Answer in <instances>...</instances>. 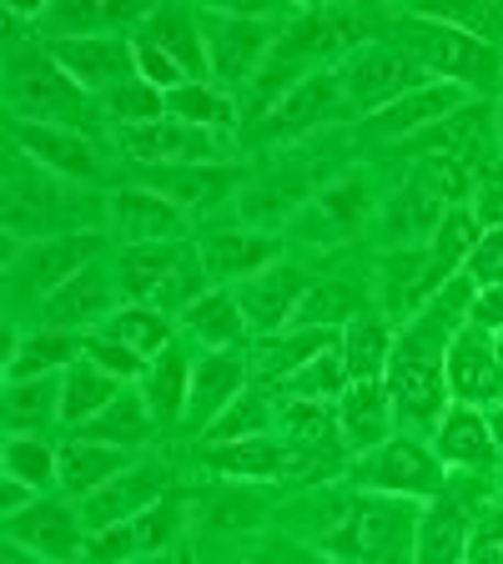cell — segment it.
<instances>
[{
    "label": "cell",
    "instance_id": "1",
    "mask_svg": "<svg viewBox=\"0 0 503 564\" xmlns=\"http://www.w3.org/2000/svg\"><path fill=\"white\" fill-rule=\"evenodd\" d=\"M469 307H473V282L453 278L418 317H408L398 328L383 383L398 423H408L418 434H438L444 413L453 409V399H448V338L469 323Z\"/></svg>",
    "mask_w": 503,
    "mask_h": 564
},
{
    "label": "cell",
    "instance_id": "2",
    "mask_svg": "<svg viewBox=\"0 0 503 564\" xmlns=\"http://www.w3.org/2000/svg\"><path fill=\"white\" fill-rule=\"evenodd\" d=\"M423 505L368 489H332L317 505L313 544L332 564H413Z\"/></svg>",
    "mask_w": 503,
    "mask_h": 564
},
{
    "label": "cell",
    "instance_id": "3",
    "mask_svg": "<svg viewBox=\"0 0 503 564\" xmlns=\"http://www.w3.org/2000/svg\"><path fill=\"white\" fill-rule=\"evenodd\" d=\"M96 202L76 182L31 166L25 156H11L6 172V242H46L70 232H101L96 227Z\"/></svg>",
    "mask_w": 503,
    "mask_h": 564
},
{
    "label": "cell",
    "instance_id": "4",
    "mask_svg": "<svg viewBox=\"0 0 503 564\" xmlns=\"http://www.w3.org/2000/svg\"><path fill=\"white\" fill-rule=\"evenodd\" d=\"M393 46L423 66L428 82H448L463 91H493L503 82V51L479 41V35L458 31V25L428 21L418 11L393 15Z\"/></svg>",
    "mask_w": 503,
    "mask_h": 564
},
{
    "label": "cell",
    "instance_id": "5",
    "mask_svg": "<svg viewBox=\"0 0 503 564\" xmlns=\"http://www.w3.org/2000/svg\"><path fill=\"white\" fill-rule=\"evenodd\" d=\"M6 106H11L15 121L66 127V131H86V137H91V121H96L91 96L46 56L41 41L11 46V56H6Z\"/></svg>",
    "mask_w": 503,
    "mask_h": 564
},
{
    "label": "cell",
    "instance_id": "6",
    "mask_svg": "<svg viewBox=\"0 0 503 564\" xmlns=\"http://www.w3.org/2000/svg\"><path fill=\"white\" fill-rule=\"evenodd\" d=\"M117 282L127 303H146L166 317H182L201 293L211 288L201 252L187 242H146V247H121Z\"/></svg>",
    "mask_w": 503,
    "mask_h": 564
},
{
    "label": "cell",
    "instance_id": "7",
    "mask_svg": "<svg viewBox=\"0 0 503 564\" xmlns=\"http://www.w3.org/2000/svg\"><path fill=\"white\" fill-rule=\"evenodd\" d=\"M348 474H352V484H358V489L387 494V499H413V505H434L438 494L448 489L444 458H438L428 444L408 438V434H393L383 448H373V454H363V458H352Z\"/></svg>",
    "mask_w": 503,
    "mask_h": 564
},
{
    "label": "cell",
    "instance_id": "8",
    "mask_svg": "<svg viewBox=\"0 0 503 564\" xmlns=\"http://www.w3.org/2000/svg\"><path fill=\"white\" fill-rule=\"evenodd\" d=\"M101 252H106V232H70V237H46V242H6V278H11L15 297L31 293L46 303L76 272L101 262Z\"/></svg>",
    "mask_w": 503,
    "mask_h": 564
},
{
    "label": "cell",
    "instance_id": "9",
    "mask_svg": "<svg viewBox=\"0 0 503 564\" xmlns=\"http://www.w3.org/2000/svg\"><path fill=\"white\" fill-rule=\"evenodd\" d=\"M201 41H207V66H211V86H252V76L262 70L277 25L258 21V15H237L222 6H201Z\"/></svg>",
    "mask_w": 503,
    "mask_h": 564
},
{
    "label": "cell",
    "instance_id": "10",
    "mask_svg": "<svg viewBox=\"0 0 503 564\" xmlns=\"http://www.w3.org/2000/svg\"><path fill=\"white\" fill-rule=\"evenodd\" d=\"M423 86H428L423 66L413 56H403L398 46H368L342 66V101L352 111H363L368 121L378 111H387L393 101H403V96L423 91Z\"/></svg>",
    "mask_w": 503,
    "mask_h": 564
},
{
    "label": "cell",
    "instance_id": "11",
    "mask_svg": "<svg viewBox=\"0 0 503 564\" xmlns=\"http://www.w3.org/2000/svg\"><path fill=\"white\" fill-rule=\"evenodd\" d=\"M41 46L91 101H106L111 91L136 82L131 35H76V41H41Z\"/></svg>",
    "mask_w": 503,
    "mask_h": 564
},
{
    "label": "cell",
    "instance_id": "12",
    "mask_svg": "<svg viewBox=\"0 0 503 564\" xmlns=\"http://www.w3.org/2000/svg\"><path fill=\"white\" fill-rule=\"evenodd\" d=\"M448 399L463 409H499L503 403V338L489 328H463L448 338Z\"/></svg>",
    "mask_w": 503,
    "mask_h": 564
},
{
    "label": "cell",
    "instance_id": "13",
    "mask_svg": "<svg viewBox=\"0 0 503 564\" xmlns=\"http://www.w3.org/2000/svg\"><path fill=\"white\" fill-rule=\"evenodd\" d=\"M121 152L141 166H222L232 141L222 131H201L176 117H162L152 127H121Z\"/></svg>",
    "mask_w": 503,
    "mask_h": 564
},
{
    "label": "cell",
    "instance_id": "14",
    "mask_svg": "<svg viewBox=\"0 0 503 564\" xmlns=\"http://www.w3.org/2000/svg\"><path fill=\"white\" fill-rule=\"evenodd\" d=\"M11 147L15 156H25L31 166L61 176V182H76V187H91L101 176V152L86 131H66V127H41V121H15L11 117Z\"/></svg>",
    "mask_w": 503,
    "mask_h": 564
},
{
    "label": "cell",
    "instance_id": "15",
    "mask_svg": "<svg viewBox=\"0 0 503 564\" xmlns=\"http://www.w3.org/2000/svg\"><path fill=\"white\" fill-rule=\"evenodd\" d=\"M6 540H21L51 564H81L91 534L76 499H35L21 514H6Z\"/></svg>",
    "mask_w": 503,
    "mask_h": 564
},
{
    "label": "cell",
    "instance_id": "16",
    "mask_svg": "<svg viewBox=\"0 0 503 564\" xmlns=\"http://www.w3.org/2000/svg\"><path fill=\"white\" fill-rule=\"evenodd\" d=\"M307 293H313V278H307L303 268H293V262H277V268H267V272H258V278H247L232 288L252 338H272V333L293 328L297 307H303Z\"/></svg>",
    "mask_w": 503,
    "mask_h": 564
},
{
    "label": "cell",
    "instance_id": "17",
    "mask_svg": "<svg viewBox=\"0 0 503 564\" xmlns=\"http://www.w3.org/2000/svg\"><path fill=\"white\" fill-rule=\"evenodd\" d=\"M166 494H172V474H166V464H131V469H121L117 479L101 484L96 494L76 499V505H81L86 534H101V529L131 524L136 514H146L152 505H162Z\"/></svg>",
    "mask_w": 503,
    "mask_h": 564
},
{
    "label": "cell",
    "instance_id": "18",
    "mask_svg": "<svg viewBox=\"0 0 503 564\" xmlns=\"http://www.w3.org/2000/svg\"><path fill=\"white\" fill-rule=\"evenodd\" d=\"M252 388V364H247V348L242 352H201L192 364V393H187V429L192 438H201L211 423L222 419L237 399Z\"/></svg>",
    "mask_w": 503,
    "mask_h": 564
},
{
    "label": "cell",
    "instance_id": "19",
    "mask_svg": "<svg viewBox=\"0 0 503 564\" xmlns=\"http://www.w3.org/2000/svg\"><path fill=\"white\" fill-rule=\"evenodd\" d=\"M117 297H121V282L117 272L106 262H91L86 272L56 288V293L41 303V328H61V333H96L106 317L117 313Z\"/></svg>",
    "mask_w": 503,
    "mask_h": 564
},
{
    "label": "cell",
    "instance_id": "20",
    "mask_svg": "<svg viewBox=\"0 0 503 564\" xmlns=\"http://www.w3.org/2000/svg\"><path fill=\"white\" fill-rule=\"evenodd\" d=\"M152 15V6L136 0H56L41 6L31 21L35 41H76V35H127Z\"/></svg>",
    "mask_w": 503,
    "mask_h": 564
},
{
    "label": "cell",
    "instance_id": "21",
    "mask_svg": "<svg viewBox=\"0 0 503 564\" xmlns=\"http://www.w3.org/2000/svg\"><path fill=\"white\" fill-rule=\"evenodd\" d=\"M106 217H111V227H117V237L127 247L182 242V237H187V227H192L187 212L176 207V202H166L162 192L141 187V182L111 192V197H106Z\"/></svg>",
    "mask_w": 503,
    "mask_h": 564
},
{
    "label": "cell",
    "instance_id": "22",
    "mask_svg": "<svg viewBox=\"0 0 503 564\" xmlns=\"http://www.w3.org/2000/svg\"><path fill=\"white\" fill-rule=\"evenodd\" d=\"M277 232H262V227H227V232H211L197 247L201 268H207L211 288H237V282L258 278V272L277 268Z\"/></svg>",
    "mask_w": 503,
    "mask_h": 564
},
{
    "label": "cell",
    "instance_id": "23",
    "mask_svg": "<svg viewBox=\"0 0 503 564\" xmlns=\"http://www.w3.org/2000/svg\"><path fill=\"white\" fill-rule=\"evenodd\" d=\"M342 333L338 328H287V333H272V338H252L247 343V364H252V383L272 388L277 393L282 383L293 373H303L313 364L317 352L338 348Z\"/></svg>",
    "mask_w": 503,
    "mask_h": 564
},
{
    "label": "cell",
    "instance_id": "24",
    "mask_svg": "<svg viewBox=\"0 0 503 564\" xmlns=\"http://www.w3.org/2000/svg\"><path fill=\"white\" fill-rule=\"evenodd\" d=\"M393 399H387V383L383 378H363V383H348V393L338 399V438L352 458L373 454L393 438Z\"/></svg>",
    "mask_w": 503,
    "mask_h": 564
},
{
    "label": "cell",
    "instance_id": "25",
    "mask_svg": "<svg viewBox=\"0 0 503 564\" xmlns=\"http://www.w3.org/2000/svg\"><path fill=\"white\" fill-rule=\"evenodd\" d=\"M434 454L444 458L448 474H493V464L503 458V448L489 429V413L453 403V409L444 413V423H438V434H434Z\"/></svg>",
    "mask_w": 503,
    "mask_h": 564
},
{
    "label": "cell",
    "instance_id": "26",
    "mask_svg": "<svg viewBox=\"0 0 503 564\" xmlns=\"http://www.w3.org/2000/svg\"><path fill=\"white\" fill-rule=\"evenodd\" d=\"M338 101H342V70H332V66L317 70V76H307L297 91H287L267 117L258 121L262 141H287V137H303V131L322 127V121L338 111Z\"/></svg>",
    "mask_w": 503,
    "mask_h": 564
},
{
    "label": "cell",
    "instance_id": "27",
    "mask_svg": "<svg viewBox=\"0 0 503 564\" xmlns=\"http://www.w3.org/2000/svg\"><path fill=\"white\" fill-rule=\"evenodd\" d=\"M473 509H463L453 494H438L434 505H423L418 540H413V564H463L473 540Z\"/></svg>",
    "mask_w": 503,
    "mask_h": 564
},
{
    "label": "cell",
    "instance_id": "28",
    "mask_svg": "<svg viewBox=\"0 0 503 564\" xmlns=\"http://www.w3.org/2000/svg\"><path fill=\"white\" fill-rule=\"evenodd\" d=\"M86 333H61V328H31L11 338L6 348V383H31V378H61L70 364H81Z\"/></svg>",
    "mask_w": 503,
    "mask_h": 564
},
{
    "label": "cell",
    "instance_id": "29",
    "mask_svg": "<svg viewBox=\"0 0 503 564\" xmlns=\"http://www.w3.org/2000/svg\"><path fill=\"white\" fill-rule=\"evenodd\" d=\"M458 106H469V91L463 86H448V82H428L423 91L403 96V101H393L387 111H378L368 127L378 131V137H393L403 147V141H413L418 131L438 127L444 117H453Z\"/></svg>",
    "mask_w": 503,
    "mask_h": 564
},
{
    "label": "cell",
    "instance_id": "30",
    "mask_svg": "<svg viewBox=\"0 0 503 564\" xmlns=\"http://www.w3.org/2000/svg\"><path fill=\"white\" fill-rule=\"evenodd\" d=\"M176 323H182V328L201 343V352H242L247 343H252L247 317H242V307H237L232 288H207V293H201L187 313L176 317Z\"/></svg>",
    "mask_w": 503,
    "mask_h": 564
},
{
    "label": "cell",
    "instance_id": "31",
    "mask_svg": "<svg viewBox=\"0 0 503 564\" xmlns=\"http://www.w3.org/2000/svg\"><path fill=\"white\" fill-rule=\"evenodd\" d=\"M141 35H152L156 46L187 70L192 82H211L207 66V41H201V15L187 11V6H152V15L136 25Z\"/></svg>",
    "mask_w": 503,
    "mask_h": 564
},
{
    "label": "cell",
    "instance_id": "32",
    "mask_svg": "<svg viewBox=\"0 0 503 564\" xmlns=\"http://www.w3.org/2000/svg\"><path fill=\"white\" fill-rule=\"evenodd\" d=\"M136 388H141V399H146V409H152L156 429H182V419H187V393H192V358L172 343L162 358L146 364Z\"/></svg>",
    "mask_w": 503,
    "mask_h": 564
},
{
    "label": "cell",
    "instance_id": "33",
    "mask_svg": "<svg viewBox=\"0 0 503 564\" xmlns=\"http://www.w3.org/2000/svg\"><path fill=\"white\" fill-rule=\"evenodd\" d=\"M444 217H448L444 202H438L434 192L423 187L418 176H408L398 197L387 202V212H383V232H387V242H393V252H403V247H428Z\"/></svg>",
    "mask_w": 503,
    "mask_h": 564
},
{
    "label": "cell",
    "instance_id": "34",
    "mask_svg": "<svg viewBox=\"0 0 503 564\" xmlns=\"http://www.w3.org/2000/svg\"><path fill=\"white\" fill-rule=\"evenodd\" d=\"M393 343H398V333H393V317L383 307H368V313L352 317L348 328H342V364H348L352 383L383 378L387 358H393Z\"/></svg>",
    "mask_w": 503,
    "mask_h": 564
},
{
    "label": "cell",
    "instance_id": "35",
    "mask_svg": "<svg viewBox=\"0 0 503 564\" xmlns=\"http://www.w3.org/2000/svg\"><path fill=\"white\" fill-rule=\"evenodd\" d=\"M121 469H131V448H111V444H91V438H76L61 444V489L70 499H86L101 484H111Z\"/></svg>",
    "mask_w": 503,
    "mask_h": 564
},
{
    "label": "cell",
    "instance_id": "36",
    "mask_svg": "<svg viewBox=\"0 0 503 564\" xmlns=\"http://www.w3.org/2000/svg\"><path fill=\"white\" fill-rule=\"evenodd\" d=\"M156 434V419L141 399V388H121L117 399L106 403L91 423L76 429V438H91V444H111V448H136Z\"/></svg>",
    "mask_w": 503,
    "mask_h": 564
},
{
    "label": "cell",
    "instance_id": "37",
    "mask_svg": "<svg viewBox=\"0 0 503 564\" xmlns=\"http://www.w3.org/2000/svg\"><path fill=\"white\" fill-rule=\"evenodd\" d=\"M127 383H117L111 373H101V368L91 364V358H81V364H70L66 373H61V423H66L70 434L81 429V423H91L96 413L106 409V403L117 399Z\"/></svg>",
    "mask_w": 503,
    "mask_h": 564
},
{
    "label": "cell",
    "instance_id": "38",
    "mask_svg": "<svg viewBox=\"0 0 503 564\" xmlns=\"http://www.w3.org/2000/svg\"><path fill=\"white\" fill-rule=\"evenodd\" d=\"M141 187L162 192L182 212H197L232 187V172L227 166H152V172L141 176Z\"/></svg>",
    "mask_w": 503,
    "mask_h": 564
},
{
    "label": "cell",
    "instance_id": "39",
    "mask_svg": "<svg viewBox=\"0 0 503 564\" xmlns=\"http://www.w3.org/2000/svg\"><path fill=\"white\" fill-rule=\"evenodd\" d=\"M96 333L127 343L131 352H141V358H146V364H152V358H162V352L176 343V323L166 313H156V307H146V303H121Z\"/></svg>",
    "mask_w": 503,
    "mask_h": 564
},
{
    "label": "cell",
    "instance_id": "40",
    "mask_svg": "<svg viewBox=\"0 0 503 564\" xmlns=\"http://www.w3.org/2000/svg\"><path fill=\"white\" fill-rule=\"evenodd\" d=\"M166 117L227 137V127H237V96L211 82H187V86H176V91H166Z\"/></svg>",
    "mask_w": 503,
    "mask_h": 564
},
{
    "label": "cell",
    "instance_id": "41",
    "mask_svg": "<svg viewBox=\"0 0 503 564\" xmlns=\"http://www.w3.org/2000/svg\"><path fill=\"white\" fill-rule=\"evenodd\" d=\"M277 438L293 448H332L338 438V403H307V399H277Z\"/></svg>",
    "mask_w": 503,
    "mask_h": 564
},
{
    "label": "cell",
    "instance_id": "42",
    "mask_svg": "<svg viewBox=\"0 0 503 564\" xmlns=\"http://www.w3.org/2000/svg\"><path fill=\"white\" fill-rule=\"evenodd\" d=\"M272 423H277V393L252 383L242 399H237L232 409L197 438V444H237V438H258V434H272Z\"/></svg>",
    "mask_w": 503,
    "mask_h": 564
},
{
    "label": "cell",
    "instance_id": "43",
    "mask_svg": "<svg viewBox=\"0 0 503 564\" xmlns=\"http://www.w3.org/2000/svg\"><path fill=\"white\" fill-rule=\"evenodd\" d=\"M46 423H61V378L6 383V429L11 434H41Z\"/></svg>",
    "mask_w": 503,
    "mask_h": 564
},
{
    "label": "cell",
    "instance_id": "44",
    "mask_svg": "<svg viewBox=\"0 0 503 564\" xmlns=\"http://www.w3.org/2000/svg\"><path fill=\"white\" fill-rule=\"evenodd\" d=\"M0 469H6V479H21L41 494V489H51V484H61V448L46 444L41 434H6Z\"/></svg>",
    "mask_w": 503,
    "mask_h": 564
},
{
    "label": "cell",
    "instance_id": "45",
    "mask_svg": "<svg viewBox=\"0 0 503 564\" xmlns=\"http://www.w3.org/2000/svg\"><path fill=\"white\" fill-rule=\"evenodd\" d=\"M352 373L348 364H342V343L328 352H317L313 364L303 368V373H293L287 383L277 388V399H307V403H338L342 393H348Z\"/></svg>",
    "mask_w": 503,
    "mask_h": 564
},
{
    "label": "cell",
    "instance_id": "46",
    "mask_svg": "<svg viewBox=\"0 0 503 564\" xmlns=\"http://www.w3.org/2000/svg\"><path fill=\"white\" fill-rule=\"evenodd\" d=\"M358 313H368V303L352 293L348 282H313V293L303 297L293 328H348Z\"/></svg>",
    "mask_w": 503,
    "mask_h": 564
},
{
    "label": "cell",
    "instance_id": "47",
    "mask_svg": "<svg viewBox=\"0 0 503 564\" xmlns=\"http://www.w3.org/2000/svg\"><path fill=\"white\" fill-rule=\"evenodd\" d=\"M408 11L428 15V21H444V25H458V31L479 35L489 46L503 51V6L499 0H483V6H458V0H444V6H408Z\"/></svg>",
    "mask_w": 503,
    "mask_h": 564
},
{
    "label": "cell",
    "instance_id": "48",
    "mask_svg": "<svg viewBox=\"0 0 503 564\" xmlns=\"http://www.w3.org/2000/svg\"><path fill=\"white\" fill-rule=\"evenodd\" d=\"M106 117L117 121V127H152V121L166 117V91H156V86H146L136 76L131 86H121V91L106 96Z\"/></svg>",
    "mask_w": 503,
    "mask_h": 564
},
{
    "label": "cell",
    "instance_id": "49",
    "mask_svg": "<svg viewBox=\"0 0 503 564\" xmlns=\"http://www.w3.org/2000/svg\"><path fill=\"white\" fill-rule=\"evenodd\" d=\"M317 212L328 217L338 232H352V227H363L368 223V187L358 182V176H338L332 187H322L317 192Z\"/></svg>",
    "mask_w": 503,
    "mask_h": 564
},
{
    "label": "cell",
    "instance_id": "50",
    "mask_svg": "<svg viewBox=\"0 0 503 564\" xmlns=\"http://www.w3.org/2000/svg\"><path fill=\"white\" fill-rule=\"evenodd\" d=\"M81 358H91L101 373H111L117 383H127V388H136L141 373H146V358H141V352H131L127 343L106 338V333H86V352H81Z\"/></svg>",
    "mask_w": 503,
    "mask_h": 564
},
{
    "label": "cell",
    "instance_id": "51",
    "mask_svg": "<svg viewBox=\"0 0 503 564\" xmlns=\"http://www.w3.org/2000/svg\"><path fill=\"white\" fill-rule=\"evenodd\" d=\"M131 51H136V76H141L146 86H156V91H176V86H187V82H192L187 70L176 66V61L166 56L162 46H156L152 35H141V31H136V35H131Z\"/></svg>",
    "mask_w": 503,
    "mask_h": 564
},
{
    "label": "cell",
    "instance_id": "52",
    "mask_svg": "<svg viewBox=\"0 0 503 564\" xmlns=\"http://www.w3.org/2000/svg\"><path fill=\"white\" fill-rule=\"evenodd\" d=\"M463 278H469L473 288H503V227H489V232L479 237Z\"/></svg>",
    "mask_w": 503,
    "mask_h": 564
},
{
    "label": "cell",
    "instance_id": "53",
    "mask_svg": "<svg viewBox=\"0 0 503 564\" xmlns=\"http://www.w3.org/2000/svg\"><path fill=\"white\" fill-rule=\"evenodd\" d=\"M463 564H503V499L489 514L473 519V540H469V560Z\"/></svg>",
    "mask_w": 503,
    "mask_h": 564
},
{
    "label": "cell",
    "instance_id": "54",
    "mask_svg": "<svg viewBox=\"0 0 503 564\" xmlns=\"http://www.w3.org/2000/svg\"><path fill=\"white\" fill-rule=\"evenodd\" d=\"M247 564H332V560L317 544L307 550V544H293V540H272L258 554H247Z\"/></svg>",
    "mask_w": 503,
    "mask_h": 564
},
{
    "label": "cell",
    "instance_id": "55",
    "mask_svg": "<svg viewBox=\"0 0 503 564\" xmlns=\"http://www.w3.org/2000/svg\"><path fill=\"white\" fill-rule=\"evenodd\" d=\"M469 323H473V328H489V333H499V338H503V288H479V293H473Z\"/></svg>",
    "mask_w": 503,
    "mask_h": 564
},
{
    "label": "cell",
    "instance_id": "56",
    "mask_svg": "<svg viewBox=\"0 0 503 564\" xmlns=\"http://www.w3.org/2000/svg\"><path fill=\"white\" fill-rule=\"evenodd\" d=\"M41 494L31 489V484H21V479H0V509L6 514H21V509H31Z\"/></svg>",
    "mask_w": 503,
    "mask_h": 564
},
{
    "label": "cell",
    "instance_id": "57",
    "mask_svg": "<svg viewBox=\"0 0 503 564\" xmlns=\"http://www.w3.org/2000/svg\"><path fill=\"white\" fill-rule=\"evenodd\" d=\"M0 564H51V560H41L35 550H25L21 540H6V550H0Z\"/></svg>",
    "mask_w": 503,
    "mask_h": 564
},
{
    "label": "cell",
    "instance_id": "58",
    "mask_svg": "<svg viewBox=\"0 0 503 564\" xmlns=\"http://www.w3.org/2000/svg\"><path fill=\"white\" fill-rule=\"evenodd\" d=\"M489 429H493V438H499V448H503V403L499 409H489Z\"/></svg>",
    "mask_w": 503,
    "mask_h": 564
},
{
    "label": "cell",
    "instance_id": "59",
    "mask_svg": "<svg viewBox=\"0 0 503 564\" xmlns=\"http://www.w3.org/2000/svg\"><path fill=\"white\" fill-rule=\"evenodd\" d=\"M493 131H499V152H503V101L493 106Z\"/></svg>",
    "mask_w": 503,
    "mask_h": 564
},
{
    "label": "cell",
    "instance_id": "60",
    "mask_svg": "<svg viewBox=\"0 0 503 564\" xmlns=\"http://www.w3.org/2000/svg\"><path fill=\"white\" fill-rule=\"evenodd\" d=\"M131 564H172V554H152V560H131Z\"/></svg>",
    "mask_w": 503,
    "mask_h": 564
}]
</instances>
